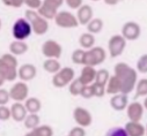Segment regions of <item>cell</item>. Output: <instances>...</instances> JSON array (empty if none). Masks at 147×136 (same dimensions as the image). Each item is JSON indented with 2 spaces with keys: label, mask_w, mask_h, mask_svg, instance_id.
<instances>
[{
  "label": "cell",
  "mask_w": 147,
  "mask_h": 136,
  "mask_svg": "<svg viewBox=\"0 0 147 136\" xmlns=\"http://www.w3.org/2000/svg\"><path fill=\"white\" fill-rule=\"evenodd\" d=\"M114 75L121 83V92L129 95L136 88L138 81V72L126 62H118L114 68Z\"/></svg>",
  "instance_id": "obj_1"
},
{
  "label": "cell",
  "mask_w": 147,
  "mask_h": 136,
  "mask_svg": "<svg viewBox=\"0 0 147 136\" xmlns=\"http://www.w3.org/2000/svg\"><path fill=\"white\" fill-rule=\"evenodd\" d=\"M24 17L30 23L32 32H35L36 35L43 36L49 31V21L45 20L44 17H42L37 11L27 9L24 13Z\"/></svg>",
  "instance_id": "obj_2"
},
{
  "label": "cell",
  "mask_w": 147,
  "mask_h": 136,
  "mask_svg": "<svg viewBox=\"0 0 147 136\" xmlns=\"http://www.w3.org/2000/svg\"><path fill=\"white\" fill-rule=\"evenodd\" d=\"M31 32H32L31 25L26 17L18 19L12 27V35L15 41H24L26 42V39H28L30 37Z\"/></svg>",
  "instance_id": "obj_3"
},
{
  "label": "cell",
  "mask_w": 147,
  "mask_h": 136,
  "mask_svg": "<svg viewBox=\"0 0 147 136\" xmlns=\"http://www.w3.org/2000/svg\"><path fill=\"white\" fill-rule=\"evenodd\" d=\"M107 59V52L101 46H93L89 50H86L85 58H84V66H92L95 67L101 65Z\"/></svg>",
  "instance_id": "obj_4"
},
{
  "label": "cell",
  "mask_w": 147,
  "mask_h": 136,
  "mask_svg": "<svg viewBox=\"0 0 147 136\" xmlns=\"http://www.w3.org/2000/svg\"><path fill=\"white\" fill-rule=\"evenodd\" d=\"M74 69L71 67H64L60 68V71L53 74L52 76V85L55 88L61 89L65 87H68V84L74 80Z\"/></svg>",
  "instance_id": "obj_5"
},
{
  "label": "cell",
  "mask_w": 147,
  "mask_h": 136,
  "mask_svg": "<svg viewBox=\"0 0 147 136\" xmlns=\"http://www.w3.org/2000/svg\"><path fill=\"white\" fill-rule=\"evenodd\" d=\"M53 20L56 24L63 29H72V28H77L79 25L77 16L68 11H58Z\"/></svg>",
  "instance_id": "obj_6"
},
{
  "label": "cell",
  "mask_w": 147,
  "mask_h": 136,
  "mask_svg": "<svg viewBox=\"0 0 147 136\" xmlns=\"http://www.w3.org/2000/svg\"><path fill=\"white\" fill-rule=\"evenodd\" d=\"M126 39L122 35H114L108 41V52L111 58H117L123 54L126 47Z\"/></svg>",
  "instance_id": "obj_7"
},
{
  "label": "cell",
  "mask_w": 147,
  "mask_h": 136,
  "mask_svg": "<svg viewBox=\"0 0 147 136\" xmlns=\"http://www.w3.org/2000/svg\"><path fill=\"white\" fill-rule=\"evenodd\" d=\"M28 95H29V87L27 82H23V81H19L14 83L12 88L9 89V97L14 101H21V103H23L28 98Z\"/></svg>",
  "instance_id": "obj_8"
},
{
  "label": "cell",
  "mask_w": 147,
  "mask_h": 136,
  "mask_svg": "<svg viewBox=\"0 0 147 136\" xmlns=\"http://www.w3.org/2000/svg\"><path fill=\"white\" fill-rule=\"evenodd\" d=\"M63 53V47L61 45L53 41V39H48L42 44V54L48 59H59Z\"/></svg>",
  "instance_id": "obj_9"
},
{
  "label": "cell",
  "mask_w": 147,
  "mask_h": 136,
  "mask_svg": "<svg viewBox=\"0 0 147 136\" xmlns=\"http://www.w3.org/2000/svg\"><path fill=\"white\" fill-rule=\"evenodd\" d=\"M121 35L126 41H137L141 35V27L134 21H127L122 27Z\"/></svg>",
  "instance_id": "obj_10"
},
{
  "label": "cell",
  "mask_w": 147,
  "mask_h": 136,
  "mask_svg": "<svg viewBox=\"0 0 147 136\" xmlns=\"http://www.w3.org/2000/svg\"><path fill=\"white\" fill-rule=\"evenodd\" d=\"M73 119H74L78 126H81L84 128H87L93 123L92 113L82 106H78L74 109V111H73Z\"/></svg>",
  "instance_id": "obj_11"
},
{
  "label": "cell",
  "mask_w": 147,
  "mask_h": 136,
  "mask_svg": "<svg viewBox=\"0 0 147 136\" xmlns=\"http://www.w3.org/2000/svg\"><path fill=\"white\" fill-rule=\"evenodd\" d=\"M36 75H37V68L32 63H23L18 68V77L20 79V81H32Z\"/></svg>",
  "instance_id": "obj_12"
},
{
  "label": "cell",
  "mask_w": 147,
  "mask_h": 136,
  "mask_svg": "<svg viewBox=\"0 0 147 136\" xmlns=\"http://www.w3.org/2000/svg\"><path fill=\"white\" fill-rule=\"evenodd\" d=\"M144 105L139 101L129 103L126 107V115L130 121H141L144 117Z\"/></svg>",
  "instance_id": "obj_13"
},
{
  "label": "cell",
  "mask_w": 147,
  "mask_h": 136,
  "mask_svg": "<svg viewBox=\"0 0 147 136\" xmlns=\"http://www.w3.org/2000/svg\"><path fill=\"white\" fill-rule=\"evenodd\" d=\"M127 105H129V98H127V95L125 93L119 92V93L113 95L111 98H110V106L117 112L126 110Z\"/></svg>",
  "instance_id": "obj_14"
},
{
  "label": "cell",
  "mask_w": 147,
  "mask_h": 136,
  "mask_svg": "<svg viewBox=\"0 0 147 136\" xmlns=\"http://www.w3.org/2000/svg\"><path fill=\"white\" fill-rule=\"evenodd\" d=\"M77 19H78V22L79 24L81 25H87L89 23V21L94 17V11L92 8V6L89 5H86L84 4L82 6H80L78 9H77Z\"/></svg>",
  "instance_id": "obj_15"
},
{
  "label": "cell",
  "mask_w": 147,
  "mask_h": 136,
  "mask_svg": "<svg viewBox=\"0 0 147 136\" xmlns=\"http://www.w3.org/2000/svg\"><path fill=\"white\" fill-rule=\"evenodd\" d=\"M0 74L5 79V81L13 82L18 79V68L6 63L1 58H0Z\"/></svg>",
  "instance_id": "obj_16"
},
{
  "label": "cell",
  "mask_w": 147,
  "mask_h": 136,
  "mask_svg": "<svg viewBox=\"0 0 147 136\" xmlns=\"http://www.w3.org/2000/svg\"><path fill=\"white\" fill-rule=\"evenodd\" d=\"M28 111L21 101H15L11 106V118L16 122H23L24 118L27 117Z\"/></svg>",
  "instance_id": "obj_17"
},
{
  "label": "cell",
  "mask_w": 147,
  "mask_h": 136,
  "mask_svg": "<svg viewBox=\"0 0 147 136\" xmlns=\"http://www.w3.org/2000/svg\"><path fill=\"white\" fill-rule=\"evenodd\" d=\"M124 129L129 136H145L146 133L145 126L140 121H129L125 123Z\"/></svg>",
  "instance_id": "obj_18"
},
{
  "label": "cell",
  "mask_w": 147,
  "mask_h": 136,
  "mask_svg": "<svg viewBox=\"0 0 147 136\" xmlns=\"http://www.w3.org/2000/svg\"><path fill=\"white\" fill-rule=\"evenodd\" d=\"M96 69L92 66H84L80 72V76L78 77L82 84H92L95 82Z\"/></svg>",
  "instance_id": "obj_19"
},
{
  "label": "cell",
  "mask_w": 147,
  "mask_h": 136,
  "mask_svg": "<svg viewBox=\"0 0 147 136\" xmlns=\"http://www.w3.org/2000/svg\"><path fill=\"white\" fill-rule=\"evenodd\" d=\"M28 50H29V46L24 41H15L14 39L9 44V53L14 54L15 57L23 55L24 53L28 52Z\"/></svg>",
  "instance_id": "obj_20"
},
{
  "label": "cell",
  "mask_w": 147,
  "mask_h": 136,
  "mask_svg": "<svg viewBox=\"0 0 147 136\" xmlns=\"http://www.w3.org/2000/svg\"><path fill=\"white\" fill-rule=\"evenodd\" d=\"M23 104H24L28 113H38L42 109V101L36 97H28L23 101Z\"/></svg>",
  "instance_id": "obj_21"
},
{
  "label": "cell",
  "mask_w": 147,
  "mask_h": 136,
  "mask_svg": "<svg viewBox=\"0 0 147 136\" xmlns=\"http://www.w3.org/2000/svg\"><path fill=\"white\" fill-rule=\"evenodd\" d=\"M79 45L84 50H89L93 46H95V35L90 32H84L79 37Z\"/></svg>",
  "instance_id": "obj_22"
},
{
  "label": "cell",
  "mask_w": 147,
  "mask_h": 136,
  "mask_svg": "<svg viewBox=\"0 0 147 136\" xmlns=\"http://www.w3.org/2000/svg\"><path fill=\"white\" fill-rule=\"evenodd\" d=\"M61 68V65L59 62L58 59H51V58H48L43 61V69L47 72V73H50V74H56L57 72L60 71Z\"/></svg>",
  "instance_id": "obj_23"
},
{
  "label": "cell",
  "mask_w": 147,
  "mask_h": 136,
  "mask_svg": "<svg viewBox=\"0 0 147 136\" xmlns=\"http://www.w3.org/2000/svg\"><path fill=\"white\" fill-rule=\"evenodd\" d=\"M105 92L108 95H111V96L121 92V83L115 75L110 76V79L105 85Z\"/></svg>",
  "instance_id": "obj_24"
},
{
  "label": "cell",
  "mask_w": 147,
  "mask_h": 136,
  "mask_svg": "<svg viewBox=\"0 0 147 136\" xmlns=\"http://www.w3.org/2000/svg\"><path fill=\"white\" fill-rule=\"evenodd\" d=\"M86 27H87V31L88 32L93 33V35H96V33H100L103 30L104 23H103L102 19H100V17H93Z\"/></svg>",
  "instance_id": "obj_25"
},
{
  "label": "cell",
  "mask_w": 147,
  "mask_h": 136,
  "mask_svg": "<svg viewBox=\"0 0 147 136\" xmlns=\"http://www.w3.org/2000/svg\"><path fill=\"white\" fill-rule=\"evenodd\" d=\"M40 121H41V119H40L38 113H28L27 117L23 120V125H24V127L27 129H31L32 130L34 128L40 126Z\"/></svg>",
  "instance_id": "obj_26"
},
{
  "label": "cell",
  "mask_w": 147,
  "mask_h": 136,
  "mask_svg": "<svg viewBox=\"0 0 147 136\" xmlns=\"http://www.w3.org/2000/svg\"><path fill=\"white\" fill-rule=\"evenodd\" d=\"M136 98L146 97L147 96V79H140L136 84Z\"/></svg>",
  "instance_id": "obj_27"
},
{
  "label": "cell",
  "mask_w": 147,
  "mask_h": 136,
  "mask_svg": "<svg viewBox=\"0 0 147 136\" xmlns=\"http://www.w3.org/2000/svg\"><path fill=\"white\" fill-rule=\"evenodd\" d=\"M35 136H53V129L49 125H40L32 129Z\"/></svg>",
  "instance_id": "obj_28"
},
{
  "label": "cell",
  "mask_w": 147,
  "mask_h": 136,
  "mask_svg": "<svg viewBox=\"0 0 147 136\" xmlns=\"http://www.w3.org/2000/svg\"><path fill=\"white\" fill-rule=\"evenodd\" d=\"M110 73L108 69H104V68H101V69L96 71V77H95V82L96 83H100V84H103V85H107L109 79H110Z\"/></svg>",
  "instance_id": "obj_29"
},
{
  "label": "cell",
  "mask_w": 147,
  "mask_h": 136,
  "mask_svg": "<svg viewBox=\"0 0 147 136\" xmlns=\"http://www.w3.org/2000/svg\"><path fill=\"white\" fill-rule=\"evenodd\" d=\"M84 85L85 84H82L79 79H74L68 84V91L72 96H74V97L80 96V92H81V89H82Z\"/></svg>",
  "instance_id": "obj_30"
},
{
  "label": "cell",
  "mask_w": 147,
  "mask_h": 136,
  "mask_svg": "<svg viewBox=\"0 0 147 136\" xmlns=\"http://www.w3.org/2000/svg\"><path fill=\"white\" fill-rule=\"evenodd\" d=\"M85 52L86 50L84 49H77L72 52L71 55V60L74 65H84V58H85Z\"/></svg>",
  "instance_id": "obj_31"
},
{
  "label": "cell",
  "mask_w": 147,
  "mask_h": 136,
  "mask_svg": "<svg viewBox=\"0 0 147 136\" xmlns=\"http://www.w3.org/2000/svg\"><path fill=\"white\" fill-rule=\"evenodd\" d=\"M136 69L138 73H141V74H147V53L142 54L138 61H137V65H136Z\"/></svg>",
  "instance_id": "obj_32"
},
{
  "label": "cell",
  "mask_w": 147,
  "mask_h": 136,
  "mask_svg": "<svg viewBox=\"0 0 147 136\" xmlns=\"http://www.w3.org/2000/svg\"><path fill=\"white\" fill-rule=\"evenodd\" d=\"M0 58H1L6 63H8V65H11V66H13L15 68H19L18 57H15L14 54H12V53H5V54H3Z\"/></svg>",
  "instance_id": "obj_33"
},
{
  "label": "cell",
  "mask_w": 147,
  "mask_h": 136,
  "mask_svg": "<svg viewBox=\"0 0 147 136\" xmlns=\"http://www.w3.org/2000/svg\"><path fill=\"white\" fill-rule=\"evenodd\" d=\"M104 136H129V135L125 131L124 127H113L105 133Z\"/></svg>",
  "instance_id": "obj_34"
},
{
  "label": "cell",
  "mask_w": 147,
  "mask_h": 136,
  "mask_svg": "<svg viewBox=\"0 0 147 136\" xmlns=\"http://www.w3.org/2000/svg\"><path fill=\"white\" fill-rule=\"evenodd\" d=\"M93 85V92H94V97H97V98H101L103 97L107 92H105V85L103 84H100V83H92Z\"/></svg>",
  "instance_id": "obj_35"
},
{
  "label": "cell",
  "mask_w": 147,
  "mask_h": 136,
  "mask_svg": "<svg viewBox=\"0 0 147 136\" xmlns=\"http://www.w3.org/2000/svg\"><path fill=\"white\" fill-rule=\"evenodd\" d=\"M64 3H65V0H43L42 1L43 5L52 8V9H56V11H58L64 5Z\"/></svg>",
  "instance_id": "obj_36"
},
{
  "label": "cell",
  "mask_w": 147,
  "mask_h": 136,
  "mask_svg": "<svg viewBox=\"0 0 147 136\" xmlns=\"http://www.w3.org/2000/svg\"><path fill=\"white\" fill-rule=\"evenodd\" d=\"M80 96L82 98H86V99H89V98H93L94 97V92H93V85L92 84H85L81 89V92H80Z\"/></svg>",
  "instance_id": "obj_37"
},
{
  "label": "cell",
  "mask_w": 147,
  "mask_h": 136,
  "mask_svg": "<svg viewBox=\"0 0 147 136\" xmlns=\"http://www.w3.org/2000/svg\"><path fill=\"white\" fill-rule=\"evenodd\" d=\"M11 118V107L7 105H0V121H7Z\"/></svg>",
  "instance_id": "obj_38"
},
{
  "label": "cell",
  "mask_w": 147,
  "mask_h": 136,
  "mask_svg": "<svg viewBox=\"0 0 147 136\" xmlns=\"http://www.w3.org/2000/svg\"><path fill=\"white\" fill-rule=\"evenodd\" d=\"M1 3L7 7L20 8L24 5V0H1Z\"/></svg>",
  "instance_id": "obj_39"
},
{
  "label": "cell",
  "mask_w": 147,
  "mask_h": 136,
  "mask_svg": "<svg viewBox=\"0 0 147 136\" xmlns=\"http://www.w3.org/2000/svg\"><path fill=\"white\" fill-rule=\"evenodd\" d=\"M9 91L4 88H0V105H7L9 103Z\"/></svg>",
  "instance_id": "obj_40"
},
{
  "label": "cell",
  "mask_w": 147,
  "mask_h": 136,
  "mask_svg": "<svg viewBox=\"0 0 147 136\" xmlns=\"http://www.w3.org/2000/svg\"><path fill=\"white\" fill-rule=\"evenodd\" d=\"M43 0H24V5L29 8V9H34V11H37L41 5H42Z\"/></svg>",
  "instance_id": "obj_41"
},
{
  "label": "cell",
  "mask_w": 147,
  "mask_h": 136,
  "mask_svg": "<svg viewBox=\"0 0 147 136\" xmlns=\"http://www.w3.org/2000/svg\"><path fill=\"white\" fill-rule=\"evenodd\" d=\"M68 136H86V130L81 126H76L69 130Z\"/></svg>",
  "instance_id": "obj_42"
},
{
  "label": "cell",
  "mask_w": 147,
  "mask_h": 136,
  "mask_svg": "<svg viewBox=\"0 0 147 136\" xmlns=\"http://www.w3.org/2000/svg\"><path fill=\"white\" fill-rule=\"evenodd\" d=\"M65 4L71 9H78L84 5V0H65Z\"/></svg>",
  "instance_id": "obj_43"
},
{
  "label": "cell",
  "mask_w": 147,
  "mask_h": 136,
  "mask_svg": "<svg viewBox=\"0 0 147 136\" xmlns=\"http://www.w3.org/2000/svg\"><path fill=\"white\" fill-rule=\"evenodd\" d=\"M104 1V4L105 5H108V6H116L121 0H103Z\"/></svg>",
  "instance_id": "obj_44"
},
{
  "label": "cell",
  "mask_w": 147,
  "mask_h": 136,
  "mask_svg": "<svg viewBox=\"0 0 147 136\" xmlns=\"http://www.w3.org/2000/svg\"><path fill=\"white\" fill-rule=\"evenodd\" d=\"M5 82H6V81H5V79L1 76V74H0V88H1V87L5 84Z\"/></svg>",
  "instance_id": "obj_45"
},
{
  "label": "cell",
  "mask_w": 147,
  "mask_h": 136,
  "mask_svg": "<svg viewBox=\"0 0 147 136\" xmlns=\"http://www.w3.org/2000/svg\"><path fill=\"white\" fill-rule=\"evenodd\" d=\"M142 105H144V109L147 110V96H146L145 99H144V104H142Z\"/></svg>",
  "instance_id": "obj_46"
},
{
  "label": "cell",
  "mask_w": 147,
  "mask_h": 136,
  "mask_svg": "<svg viewBox=\"0 0 147 136\" xmlns=\"http://www.w3.org/2000/svg\"><path fill=\"white\" fill-rule=\"evenodd\" d=\"M23 136H35V134L32 133V130H30V131H28V133H26Z\"/></svg>",
  "instance_id": "obj_47"
},
{
  "label": "cell",
  "mask_w": 147,
  "mask_h": 136,
  "mask_svg": "<svg viewBox=\"0 0 147 136\" xmlns=\"http://www.w3.org/2000/svg\"><path fill=\"white\" fill-rule=\"evenodd\" d=\"M1 27H3V22H1V19H0V30H1Z\"/></svg>",
  "instance_id": "obj_48"
},
{
  "label": "cell",
  "mask_w": 147,
  "mask_h": 136,
  "mask_svg": "<svg viewBox=\"0 0 147 136\" xmlns=\"http://www.w3.org/2000/svg\"><path fill=\"white\" fill-rule=\"evenodd\" d=\"M145 129H146V133H145V135H146V136H147V125H146V126H145Z\"/></svg>",
  "instance_id": "obj_49"
},
{
  "label": "cell",
  "mask_w": 147,
  "mask_h": 136,
  "mask_svg": "<svg viewBox=\"0 0 147 136\" xmlns=\"http://www.w3.org/2000/svg\"><path fill=\"white\" fill-rule=\"evenodd\" d=\"M92 1H100V0H92Z\"/></svg>",
  "instance_id": "obj_50"
},
{
  "label": "cell",
  "mask_w": 147,
  "mask_h": 136,
  "mask_svg": "<svg viewBox=\"0 0 147 136\" xmlns=\"http://www.w3.org/2000/svg\"><path fill=\"white\" fill-rule=\"evenodd\" d=\"M67 136H68V135H67Z\"/></svg>",
  "instance_id": "obj_51"
}]
</instances>
